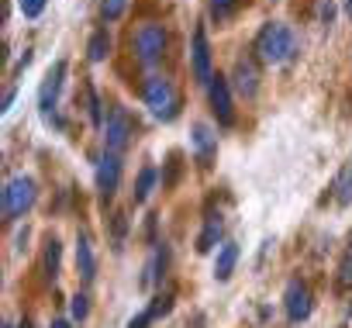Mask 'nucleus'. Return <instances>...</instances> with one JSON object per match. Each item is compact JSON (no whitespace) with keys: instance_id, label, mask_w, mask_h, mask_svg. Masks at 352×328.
I'll return each mask as SVG.
<instances>
[{"instance_id":"obj_22","label":"nucleus","mask_w":352,"mask_h":328,"mask_svg":"<svg viewBox=\"0 0 352 328\" xmlns=\"http://www.w3.org/2000/svg\"><path fill=\"white\" fill-rule=\"evenodd\" d=\"M59 252H63V249H59V239L49 235V239H45V276H49V280L59 276Z\"/></svg>"},{"instance_id":"obj_10","label":"nucleus","mask_w":352,"mask_h":328,"mask_svg":"<svg viewBox=\"0 0 352 328\" xmlns=\"http://www.w3.org/2000/svg\"><path fill=\"white\" fill-rule=\"evenodd\" d=\"M283 304H287V318L297 325V321H304L307 314H311V307H314V300H311V287L300 280V276H294L290 283H287V290H283Z\"/></svg>"},{"instance_id":"obj_24","label":"nucleus","mask_w":352,"mask_h":328,"mask_svg":"<svg viewBox=\"0 0 352 328\" xmlns=\"http://www.w3.org/2000/svg\"><path fill=\"white\" fill-rule=\"evenodd\" d=\"M335 283H338V290H352V245L345 249V256H342V263H338Z\"/></svg>"},{"instance_id":"obj_5","label":"nucleus","mask_w":352,"mask_h":328,"mask_svg":"<svg viewBox=\"0 0 352 328\" xmlns=\"http://www.w3.org/2000/svg\"><path fill=\"white\" fill-rule=\"evenodd\" d=\"M166 45H169V35L162 25H142L138 35H135V52H138V63L142 66H155L162 56H166Z\"/></svg>"},{"instance_id":"obj_11","label":"nucleus","mask_w":352,"mask_h":328,"mask_svg":"<svg viewBox=\"0 0 352 328\" xmlns=\"http://www.w3.org/2000/svg\"><path fill=\"white\" fill-rule=\"evenodd\" d=\"M118 184H121V155L104 152V159L97 162V190H100V201L104 204L114 197Z\"/></svg>"},{"instance_id":"obj_8","label":"nucleus","mask_w":352,"mask_h":328,"mask_svg":"<svg viewBox=\"0 0 352 328\" xmlns=\"http://www.w3.org/2000/svg\"><path fill=\"white\" fill-rule=\"evenodd\" d=\"M232 87H235L245 100H252V97L259 94V59H256V52H252V56L242 52V56L235 59V66H232Z\"/></svg>"},{"instance_id":"obj_30","label":"nucleus","mask_w":352,"mask_h":328,"mask_svg":"<svg viewBox=\"0 0 352 328\" xmlns=\"http://www.w3.org/2000/svg\"><path fill=\"white\" fill-rule=\"evenodd\" d=\"M318 14H321V21H324V25H331V14H335L331 0H321V4H318Z\"/></svg>"},{"instance_id":"obj_7","label":"nucleus","mask_w":352,"mask_h":328,"mask_svg":"<svg viewBox=\"0 0 352 328\" xmlns=\"http://www.w3.org/2000/svg\"><path fill=\"white\" fill-rule=\"evenodd\" d=\"M208 100H211V111L218 118L221 128H232L235 124V107H232V80L214 73L211 83H208Z\"/></svg>"},{"instance_id":"obj_1","label":"nucleus","mask_w":352,"mask_h":328,"mask_svg":"<svg viewBox=\"0 0 352 328\" xmlns=\"http://www.w3.org/2000/svg\"><path fill=\"white\" fill-rule=\"evenodd\" d=\"M252 52L259 63L266 66H283L297 56V35L283 25V21H266L259 32H256V42H252Z\"/></svg>"},{"instance_id":"obj_18","label":"nucleus","mask_w":352,"mask_h":328,"mask_svg":"<svg viewBox=\"0 0 352 328\" xmlns=\"http://www.w3.org/2000/svg\"><path fill=\"white\" fill-rule=\"evenodd\" d=\"M107 56H111V35H107V28H100V32H94L90 42H87V59H90V63H104Z\"/></svg>"},{"instance_id":"obj_17","label":"nucleus","mask_w":352,"mask_h":328,"mask_svg":"<svg viewBox=\"0 0 352 328\" xmlns=\"http://www.w3.org/2000/svg\"><path fill=\"white\" fill-rule=\"evenodd\" d=\"M166 256H169V252H166V245H155L152 259H148V263H145V270H142V287H145V290L162 276V270H166Z\"/></svg>"},{"instance_id":"obj_9","label":"nucleus","mask_w":352,"mask_h":328,"mask_svg":"<svg viewBox=\"0 0 352 328\" xmlns=\"http://www.w3.org/2000/svg\"><path fill=\"white\" fill-rule=\"evenodd\" d=\"M190 66H194V80L201 87L211 83L214 69H211V45H208V35H204V25L194 28V42H190Z\"/></svg>"},{"instance_id":"obj_20","label":"nucleus","mask_w":352,"mask_h":328,"mask_svg":"<svg viewBox=\"0 0 352 328\" xmlns=\"http://www.w3.org/2000/svg\"><path fill=\"white\" fill-rule=\"evenodd\" d=\"M152 187H155V166H142V173H138V180H135V190H131L135 204H145L148 194H152Z\"/></svg>"},{"instance_id":"obj_2","label":"nucleus","mask_w":352,"mask_h":328,"mask_svg":"<svg viewBox=\"0 0 352 328\" xmlns=\"http://www.w3.org/2000/svg\"><path fill=\"white\" fill-rule=\"evenodd\" d=\"M142 97H145V107L159 121H173L180 114V94H176V87L166 76H148L145 87H142Z\"/></svg>"},{"instance_id":"obj_21","label":"nucleus","mask_w":352,"mask_h":328,"mask_svg":"<svg viewBox=\"0 0 352 328\" xmlns=\"http://www.w3.org/2000/svg\"><path fill=\"white\" fill-rule=\"evenodd\" d=\"M83 94H87V111H90V124L94 128H104V104H100V97H97V90H94V83H83Z\"/></svg>"},{"instance_id":"obj_12","label":"nucleus","mask_w":352,"mask_h":328,"mask_svg":"<svg viewBox=\"0 0 352 328\" xmlns=\"http://www.w3.org/2000/svg\"><path fill=\"white\" fill-rule=\"evenodd\" d=\"M190 145H194V159L201 162L204 170H211V166H214V155H218V135H214L208 124H194Z\"/></svg>"},{"instance_id":"obj_19","label":"nucleus","mask_w":352,"mask_h":328,"mask_svg":"<svg viewBox=\"0 0 352 328\" xmlns=\"http://www.w3.org/2000/svg\"><path fill=\"white\" fill-rule=\"evenodd\" d=\"M331 190H335V201L338 204H352V162H345V166L338 170Z\"/></svg>"},{"instance_id":"obj_4","label":"nucleus","mask_w":352,"mask_h":328,"mask_svg":"<svg viewBox=\"0 0 352 328\" xmlns=\"http://www.w3.org/2000/svg\"><path fill=\"white\" fill-rule=\"evenodd\" d=\"M131 138H135V118L124 107H111L107 124H104V149L114 152V155H121L131 145Z\"/></svg>"},{"instance_id":"obj_16","label":"nucleus","mask_w":352,"mask_h":328,"mask_svg":"<svg viewBox=\"0 0 352 328\" xmlns=\"http://www.w3.org/2000/svg\"><path fill=\"white\" fill-rule=\"evenodd\" d=\"M235 263H239V242H221L218 259H214V276L218 280H228L235 273Z\"/></svg>"},{"instance_id":"obj_31","label":"nucleus","mask_w":352,"mask_h":328,"mask_svg":"<svg viewBox=\"0 0 352 328\" xmlns=\"http://www.w3.org/2000/svg\"><path fill=\"white\" fill-rule=\"evenodd\" d=\"M14 94H18L14 87H11V90L4 94V104H0V111H11V104H14Z\"/></svg>"},{"instance_id":"obj_35","label":"nucleus","mask_w":352,"mask_h":328,"mask_svg":"<svg viewBox=\"0 0 352 328\" xmlns=\"http://www.w3.org/2000/svg\"><path fill=\"white\" fill-rule=\"evenodd\" d=\"M4 328H14V325H4Z\"/></svg>"},{"instance_id":"obj_27","label":"nucleus","mask_w":352,"mask_h":328,"mask_svg":"<svg viewBox=\"0 0 352 328\" xmlns=\"http://www.w3.org/2000/svg\"><path fill=\"white\" fill-rule=\"evenodd\" d=\"M166 166H169V170H166V177H162V187L169 190V187L176 184V177H180V170H184V162H180V152H173Z\"/></svg>"},{"instance_id":"obj_6","label":"nucleus","mask_w":352,"mask_h":328,"mask_svg":"<svg viewBox=\"0 0 352 328\" xmlns=\"http://www.w3.org/2000/svg\"><path fill=\"white\" fill-rule=\"evenodd\" d=\"M63 76H66V63L59 59V63L49 66V73H45V80H42V90H38V111H42V118H45L49 124H56V128H63V121H59V114H56V100H59V90H63Z\"/></svg>"},{"instance_id":"obj_3","label":"nucleus","mask_w":352,"mask_h":328,"mask_svg":"<svg viewBox=\"0 0 352 328\" xmlns=\"http://www.w3.org/2000/svg\"><path fill=\"white\" fill-rule=\"evenodd\" d=\"M35 197H38L35 180H32V177H25V173H18V177H11V180H8L4 194H0V211H4V218H8V221L25 218V215L32 211Z\"/></svg>"},{"instance_id":"obj_25","label":"nucleus","mask_w":352,"mask_h":328,"mask_svg":"<svg viewBox=\"0 0 352 328\" xmlns=\"http://www.w3.org/2000/svg\"><path fill=\"white\" fill-rule=\"evenodd\" d=\"M128 8V0H100V18L104 21H118Z\"/></svg>"},{"instance_id":"obj_26","label":"nucleus","mask_w":352,"mask_h":328,"mask_svg":"<svg viewBox=\"0 0 352 328\" xmlns=\"http://www.w3.org/2000/svg\"><path fill=\"white\" fill-rule=\"evenodd\" d=\"M69 314H73L76 321H83V318L90 314V297H87V294H73V297H69Z\"/></svg>"},{"instance_id":"obj_13","label":"nucleus","mask_w":352,"mask_h":328,"mask_svg":"<svg viewBox=\"0 0 352 328\" xmlns=\"http://www.w3.org/2000/svg\"><path fill=\"white\" fill-rule=\"evenodd\" d=\"M169 311H173V294H159L145 311H138V314L128 321V328H152V325H155L159 318H166Z\"/></svg>"},{"instance_id":"obj_28","label":"nucleus","mask_w":352,"mask_h":328,"mask_svg":"<svg viewBox=\"0 0 352 328\" xmlns=\"http://www.w3.org/2000/svg\"><path fill=\"white\" fill-rule=\"evenodd\" d=\"M45 4H49V0H18V8H21V14L25 18H42V11H45Z\"/></svg>"},{"instance_id":"obj_29","label":"nucleus","mask_w":352,"mask_h":328,"mask_svg":"<svg viewBox=\"0 0 352 328\" xmlns=\"http://www.w3.org/2000/svg\"><path fill=\"white\" fill-rule=\"evenodd\" d=\"M111 232H114V249H121V245H124V232H128L124 215H114V218H111Z\"/></svg>"},{"instance_id":"obj_23","label":"nucleus","mask_w":352,"mask_h":328,"mask_svg":"<svg viewBox=\"0 0 352 328\" xmlns=\"http://www.w3.org/2000/svg\"><path fill=\"white\" fill-rule=\"evenodd\" d=\"M242 4H245V0H211V18L214 21H228Z\"/></svg>"},{"instance_id":"obj_34","label":"nucleus","mask_w":352,"mask_h":328,"mask_svg":"<svg viewBox=\"0 0 352 328\" xmlns=\"http://www.w3.org/2000/svg\"><path fill=\"white\" fill-rule=\"evenodd\" d=\"M345 8H349V14H352V0H349V4H345Z\"/></svg>"},{"instance_id":"obj_15","label":"nucleus","mask_w":352,"mask_h":328,"mask_svg":"<svg viewBox=\"0 0 352 328\" xmlns=\"http://www.w3.org/2000/svg\"><path fill=\"white\" fill-rule=\"evenodd\" d=\"M221 232H225V221H221V215H218V211H208V218H204V228H201V235H197V252H211V249L221 242Z\"/></svg>"},{"instance_id":"obj_14","label":"nucleus","mask_w":352,"mask_h":328,"mask_svg":"<svg viewBox=\"0 0 352 328\" xmlns=\"http://www.w3.org/2000/svg\"><path fill=\"white\" fill-rule=\"evenodd\" d=\"M76 273L83 283H90L97 276V256H94V245H90V235L80 232L76 235Z\"/></svg>"},{"instance_id":"obj_33","label":"nucleus","mask_w":352,"mask_h":328,"mask_svg":"<svg viewBox=\"0 0 352 328\" xmlns=\"http://www.w3.org/2000/svg\"><path fill=\"white\" fill-rule=\"evenodd\" d=\"M18 328H32V325H28V321H21V325H18Z\"/></svg>"},{"instance_id":"obj_32","label":"nucleus","mask_w":352,"mask_h":328,"mask_svg":"<svg viewBox=\"0 0 352 328\" xmlns=\"http://www.w3.org/2000/svg\"><path fill=\"white\" fill-rule=\"evenodd\" d=\"M49 328H73V325H69V321H66V318H56V321H52V325H49Z\"/></svg>"}]
</instances>
